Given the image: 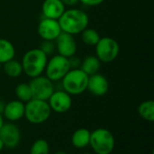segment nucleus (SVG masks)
<instances>
[{"instance_id": "1a4fd4ad", "label": "nucleus", "mask_w": 154, "mask_h": 154, "mask_svg": "<svg viewBox=\"0 0 154 154\" xmlns=\"http://www.w3.org/2000/svg\"><path fill=\"white\" fill-rule=\"evenodd\" d=\"M51 112L56 114H65L72 106V97L63 89H55L47 100Z\"/></svg>"}, {"instance_id": "f257e3e1", "label": "nucleus", "mask_w": 154, "mask_h": 154, "mask_svg": "<svg viewBox=\"0 0 154 154\" xmlns=\"http://www.w3.org/2000/svg\"><path fill=\"white\" fill-rule=\"evenodd\" d=\"M58 22L63 32L74 36L76 34H80L88 27L89 17L85 11L79 8L70 7L64 11L58 19Z\"/></svg>"}, {"instance_id": "473e14b6", "label": "nucleus", "mask_w": 154, "mask_h": 154, "mask_svg": "<svg viewBox=\"0 0 154 154\" xmlns=\"http://www.w3.org/2000/svg\"><path fill=\"white\" fill-rule=\"evenodd\" d=\"M81 154H91L90 152H83V153Z\"/></svg>"}, {"instance_id": "4468645a", "label": "nucleus", "mask_w": 154, "mask_h": 154, "mask_svg": "<svg viewBox=\"0 0 154 154\" xmlns=\"http://www.w3.org/2000/svg\"><path fill=\"white\" fill-rule=\"evenodd\" d=\"M24 116V103L15 99L5 105L3 117L8 122L14 123Z\"/></svg>"}, {"instance_id": "2eb2a0df", "label": "nucleus", "mask_w": 154, "mask_h": 154, "mask_svg": "<svg viewBox=\"0 0 154 154\" xmlns=\"http://www.w3.org/2000/svg\"><path fill=\"white\" fill-rule=\"evenodd\" d=\"M66 10L60 0H44L42 5V17L58 20Z\"/></svg>"}, {"instance_id": "412c9836", "label": "nucleus", "mask_w": 154, "mask_h": 154, "mask_svg": "<svg viewBox=\"0 0 154 154\" xmlns=\"http://www.w3.org/2000/svg\"><path fill=\"white\" fill-rule=\"evenodd\" d=\"M81 41L82 42L87 45V46H91V47H95L96 44L98 42V41L100 40V35L99 33L93 28H89L87 27L81 33Z\"/></svg>"}, {"instance_id": "ddd939ff", "label": "nucleus", "mask_w": 154, "mask_h": 154, "mask_svg": "<svg viewBox=\"0 0 154 154\" xmlns=\"http://www.w3.org/2000/svg\"><path fill=\"white\" fill-rule=\"evenodd\" d=\"M87 90L96 97L105 96L109 90V83L107 79L100 73H96L89 76Z\"/></svg>"}, {"instance_id": "f8f14e48", "label": "nucleus", "mask_w": 154, "mask_h": 154, "mask_svg": "<svg viewBox=\"0 0 154 154\" xmlns=\"http://www.w3.org/2000/svg\"><path fill=\"white\" fill-rule=\"evenodd\" d=\"M37 32L42 40L53 42L62 32L58 20L44 17H42V19L39 22Z\"/></svg>"}, {"instance_id": "6e6552de", "label": "nucleus", "mask_w": 154, "mask_h": 154, "mask_svg": "<svg viewBox=\"0 0 154 154\" xmlns=\"http://www.w3.org/2000/svg\"><path fill=\"white\" fill-rule=\"evenodd\" d=\"M32 98L47 101L55 90L54 82L50 80L46 76H38L32 78L29 82Z\"/></svg>"}, {"instance_id": "7c9ffc66", "label": "nucleus", "mask_w": 154, "mask_h": 154, "mask_svg": "<svg viewBox=\"0 0 154 154\" xmlns=\"http://www.w3.org/2000/svg\"><path fill=\"white\" fill-rule=\"evenodd\" d=\"M54 154H67L65 152H63V151H58V152H56Z\"/></svg>"}, {"instance_id": "423d86ee", "label": "nucleus", "mask_w": 154, "mask_h": 154, "mask_svg": "<svg viewBox=\"0 0 154 154\" xmlns=\"http://www.w3.org/2000/svg\"><path fill=\"white\" fill-rule=\"evenodd\" d=\"M69 69L70 66L69 59L59 54H55L52 55L51 59H48L44 73L45 76L52 82H60Z\"/></svg>"}, {"instance_id": "7ed1b4c3", "label": "nucleus", "mask_w": 154, "mask_h": 154, "mask_svg": "<svg viewBox=\"0 0 154 154\" xmlns=\"http://www.w3.org/2000/svg\"><path fill=\"white\" fill-rule=\"evenodd\" d=\"M88 76L80 69H71L60 80L61 89L70 96H79L87 90Z\"/></svg>"}, {"instance_id": "0eeeda50", "label": "nucleus", "mask_w": 154, "mask_h": 154, "mask_svg": "<svg viewBox=\"0 0 154 154\" xmlns=\"http://www.w3.org/2000/svg\"><path fill=\"white\" fill-rule=\"evenodd\" d=\"M96 56L103 63H110L116 60L120 52L117 41L111 37H102L95 46Z\"/></svg>"}, {"instance_id": "a211bd4d", "label": "nucleus", "mask_w": 154, "mask_h": 154, "mask_svg": "<svg viewBox=\"0 0 154 154\" xmlns=\"http://www.w3.org/2000/svg\"><path fill=\"white\" fill-rule=\"evenodd\" d=\"M14 56L15 48L14 44L6 39H0V62L4 64L14 59Z\"/></svg>"}, {"instance_id": "393cba45", "label": "nucleus", "mask_w": 154, "mask_h": 154, "mask_svg": "<svg viewBox=\"0 0 154 154\" xmlns=\"http://www.w3.org/2000/svg\"><path fill=\"white\" fill-rule=\"evenodd\" d=\"M68 59H69L70 69H79L80 64H81V60L79 59V57H77L76 55H74V56L68 58Z\"/></svg>"}, {"instance_id": "9d476101", "label": "nucleus", "mask_w": 154, "mask_h": 154, "mask_svg": "<svg viewBox=\"0 0 154 154\" xmlns=\"http://www.w3.org/2000/svg\"><path fill=\"white\" fill-rule=\"evenodd\" d=\"M54 43L57 54L65 58H70L76 55L78 44L73 35L62 32L56 38Z\"/></svg>"}, {"instance_id": "4be33fe9", "label": "nucleus", "mask_w": 154, "mask_h": 154, "mask_svg": "<svg viewBox=\"0 0 154 154\" xmlns=\"http://www.w3.org/2000/svg\"><path fill=\"white\" fill-rule=\"evenodd\" d=\"M14 94H15L17 100H19L24 104L32 98V91H31L29 83L18 84L14 88Z\"/></svg>"}, {"instance_id": "bb28decb", "label": "nucleus", "mask_w": 154, "mask_h": 154, "mask_svg": "<svg viewBox=\"0 0 154 154\" xmlns=\"http://www.w3.org/2000/svg\"><path fill=\"white\" fill-rule=\"evenodd\" d=\"M60 1L65 6H69V7H73L79 3V0H60Z\"/></svg>"}, {"instance_id": "2f4dec72", "label": "nucleus", "mask_w": 154, "mask_h": 154, "mask_svg": "<svg viewBox=\"0 0 154 154\" xmlns=\"http://www.w3.org/2000/svg\"><path fill=\"white\" fill-rule=\"evenodd\" d=\"M2 68H3V64H2V63L0 62V70L2 69Z\"/></svg>"}, {"instance_id": "c85d7f7f", "label": "nucleus", "mask_w": 154, "mask_h": 154, "mask_svg": "<svg viewBox=\"0 0 154 154\" xmlns=\"http://www.w3.org/2000/svg\"><path fill=\"white\" fill-rule=\"evenodd\" d=\"M5 124V121H4V117H3V116L0 114V129H1V127L3 126V125Z\"/></svg>"}, {"instance_id": "20e7f679", "label": "nucleus", "mask_w": 154, "mask_h": 154, "mask_svg": "<svg viewBox=\"0 0 154 154\" xmlns=\"http://www.w3.org/2000/svg\"><path fill=\"white\" fill-rule=\"evenodd\" d=\"M51 110L47 101L32 98L24 104L25 119L32 125H42L49 120Z\"/></svg>"}, {"instance_id": "5701e85b", "label": "nucleus", "mask_w": 154, "mask_h": 154, "mask_svg": "<svg viewBox=\"0 0 154 154\" xmlns=\"http://www.w3.org/2000/svg\"><path fill=\"white\" fill-rule=\"evenodd\" d=\"M30 154H49L50 145L49 143L44 139L35 140L30 147Z\"/></svg>"}, {"instance_id": "aec40b11", "label": "nucleus", "mask_w": 154, "mask_h": 154, "mask_svg": "<svg viewBox=\"0 0 154 154\" xmlns=\"http://www.w3.org/2000/svg\"><path fill=\"white\" fill-rule=\"evenodd\" d=\"M138 115L145 121L152 123L154 122V101L145 100L142 102L137 108Z\"/></svg>"}, {"instance_id": "f3484780", "label": "nucleus", "mask_w": 154, "mask_h": 154, "mask_svg": "<svg viewBox=\"0 0 154 154\" xmlns=\"http://www.w3.org/2000/svg\"><path fill=\"white\" fill-rule=\"evenodd\" d=\"M101 63L102 62L97 58L96 55H88L81 60L79 69L89 77L91 75L98 73L101 68Z\"/></svg>"}, {"instance_id": "cd10ccee", "label": "nucleus", "mask_w": 154, "mask_h": 154, "mask_svg": "<svg viewBox=\"0 0 154 154\" xmlns=\"http://www.w3.org/2000/svg\"><path fill=\"white\" fill-rule=\"evenodd\" d=\"M5 105V103H4V102L0 101V114H1L2 116H3V112H4Z\"/></svg>"}, {"instance_id": "6ab92c4d", "label": "nucleus", "mask_w": 154, "mask_h": 154, "mask_svg": "<svg viewBox=\"0 0 154 154\" xmlns=\"http://www.w3.org/2000/svg\"><path fill=\"white\" fill-rule=\"evenodd\" d=\"M2 69L7 77L12 79L19 78L23 73L21 61H18L14 59L4 63Z\"/></svg>"}, {"instance_id": "dca6fc26", "label": "nucleus", "mask_w": 154, "mask_h": 154, "mask_svg": "<svg viewBox=\"0 0 154 154\" xmlns=\"http://www.w3.org/2000/svg\"><path fill=\"white\" fill-rule=\"evenodd\" d=\"M91 132L87 128L77 129L71 135V144L74 148L81 150L89 146Z\"/></svg>"}, {"instance_id": "9b49d317", "label": "nucleus", "mask_w": 154, "mask_h": 154, "mask_svg": "<svg viewBox=\"0 0 154 154\" xmlns=\"http://www.w3.org/2000/svg\"><path fill=\"white\" fill-rule=\"evenodd\" d=\"M0 139L5 148L14 149L20 143L21 131L14 123H5L0 129Z\"/></svg>"}, {"instance_id": "72a5a7b5", "label": "nucleus", "mask_w": 154, "mask_h": 154, "mask_svg": "<svg viewBox=\"0 0 154 154\" xmlns=\"http://www.w3.org/2000/svg\"><path fill=\"white\" fill-rule=\"evenodd\" d=\"M0 101H1V98H0Z\"/></svg>"}, {"instance_id": "39448f33", "label": "nucleus", "mask_w": 154, "mask_h": 154, "mask_svg": "<svg viewBox=\"0 0 154 154\" xmlns=\"http://www.w3.org/2000/svg\"><path fill=\"white\" fill-rule=\"evenodd\" d=\"M89 146L96 154H111L116 146L112 132L106 128H97L91 132Z\"/></svg>"}, {"instance_id": "a878e982", "label": "nucleus", "mask_w": 154, "mask_h": 154, "mask_svg": "<svg viewBox=\"0 0 154 154\" xmlns=\"http://www.w3.org/2000/svg\"><path fill=\"white\" fill-rule=\"evenodd\" d=\"M105 0H79V3H81L82 5H84L86 6H89V7L100 5Z\"/></svg>"}, {"instance_id": "c756f323", "label": "nucleus", "mask_w": 154, "mask_h": 154, "mask_svg": "<svg viewBox=\"0 0 154 154\" xmlns=\"http://www.w3.org/2000/svg\"><path fill=\"white\" fill-rule=\"evenodd\" d=\"M5 148V146H4V143H3V142H2V140L0 139V152L3 151V149Z\"/></svg>"}, {"instance_id": "b1692460", "label": "nucleus", "mask_w": 154, "mask_h": 154, "mask_svg": "<svg viewBox=\"0 0 154 154\" xmlns=\"http://www.w3.org/2000/svg\"><path fill=\"white\" fill-rule=\"evenodd\" d=\"M39 49L42 51H43L47 56L52 55L53 52L56 51L55 50V43H54V42L53 41H45V40L42 41Z\"/></svg>"}, {"instance_id": "f03ea898", "label": "nucleus", "mask_w": 154, "mask_h": 154, "mask_svg": "<svg viewBox=\"0 0 154 154\" xmlns=\"http://www.w3.org/2000/svg\"><path fill=\"white\" fill-rule=\"evenodd\" d=\"M48 56L39 48L27 51L22 58L23 72L29 78L32 79L44 73Z\"/></svg>"}]
</instances>
